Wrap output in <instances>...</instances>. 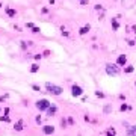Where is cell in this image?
I'll return each instance as SVG.
<instances>
[{
    "label": "cell",
    "instance_id": "obj_1",
    "mask_svg": "<svg viewBox=\"0 0 136 136\" xmlns=\"http://www.w3.org/2000/svg\"><path fill=\"white\" fill-rule=\"evenodd\" d=\"M46 88L49 89V92L53 94V95H61L62 94V88L61 86H56V85H51V83H47Z\"/></svg>",
    "mask_w": 136,
    "mask_h": 136
},
{
    "label": "cell",
    "instance_id": "obj_2",
    "mask_svg": "<svg viewBox=\"0 0 136 136\" xmlns=\"http://www.w3.org/2000/svg\"><path fill=\"white\" fill-rule=\"evenodd\" d=\"M36 107H38L39 110H47V109L50 107V101L46 100V98H42V100H39V101L36 103Z\"/></svg>",
    "mask_w": 136,
    "mask_h": 136
},
{
    "label": "cell",
    "instance_id": "obj_3",
    "mask_svg": "<svg viewBox=\"0 0 136 136\" xmlns=\"http://www.w3.org/2000/svg\"><path fill=\"white\" fill-rule=\"evenodd\" d=\"M106 71H107V74L117 76V74H118V67H117L115 64H107V65H106Z\"/></svg>",
    "mask_w": 136,
    "mask_h": 136
},
{
    "label": "cell",
    "instance_id": "obj_4",
    "mask_svg": "<svg viewBox=\"0 0 136 136\" xmlns=\"http://www.w3.org/2000/svg\"><path fill=\"white\" fill-rule=\"evenodd\" d=\"M82 92H83V89H82L80 86L74 85L73 88H71V94H73L74 97H79V95H82Z\"/></svg>",
    "mask_w": 136,
    "mask_h": 136
},
{
    "label": "cell",
    "instance_id": "obj_5",
    "mask_svg": "<svg viewBox=\"0 0 136 136\" xmlns=\"http://www.w3.org/2000/svg\"><path fill=\"white\" fill-rule=\"evenodd\" d=\"M42 130H44V133H46V135H51V133L54 132V127H53V126H44V129H42Z\"/></svg>",
    "mask_w": 136,
    "mask_h": 136
},
{
    "label": "cell",
    "instance_id": "obj_6",
    "mask_svg": "<svg viewBox=\"0 0 136 136\" xmlns=\"http://www.w3.org/2000/svg\"><path fill=\"white\" fill-rule=\"evenodd\" d=\"M121 2H122V5L127 6V8H132V6L135 5V0H121Z\"/></svg>",
    "mask_w": 136,
    "mask_h": 136
},
{
    "label": "cell",
    "instance_id": "obj_7",
    "mask_svg": "<svg viewBox=\"0 0 136 136\" xmlns=\"http://www.w3.org/2000/svg\"><path fill=\"white\" fill-rule=\"evenodd\" d=\"M127 133H129V136H135V135H136V126H132V127H129Z\"/></svg>",
    "mask_w": 136,
    "mask_h": 136
},
{
    "label": "cell",
    "instance_id": "obj_8",
    "mask_svg": "<svg viewBox=\"0 0 136 136\" xmlns=\"http://www.w3.org/2000/svg\"><path fill=\"white\" fill-rule=\"evenodd\" d=\"M126 62H127V58H126L124 54H121V56L118 58V65H124Z\"/></svg>",
    "mask_w": 136,
    "mask_h": 136
},
{
    "label": "cell",
    "instance_id": "obj_9",
    "mask_svg": "<svg viewBox=\"0 0 136 136\" xmlns=\"http://www.w3.org/2000/svg\"><path fill=\"white\" fill-rule=\"evenodd\" d=\"M56 110H58V109H56V106H54V104H53V106H50V107L47 109V112H49V115H50V117L56 114Z\"/></svg>",
    "mask_w": 136,
    "mask_h": 136
},
{
    "label": "cell",
    "instance_id": "obj_10",
    "mask_svg": "<svg viewBox=\"0 0 136 136\" xmlns=\"http://www.w3.org/2000/svg\"><path fill=\"white\" fill-rule=\"evenodd\" d=\"M15 130H18V132L23 130V122H21V121H18L17 124H15Z\"/></svg>",
    "mask_w": 136,
    "mask_h": 136
},
{
    "label": "cell",
    "instance_id": "obj_11",
    "mask_svg": "<svg viewBox=\"0 0 136 136\" xmlns=\"http://www.w3.org/2000/svg\"><path fill=\"white\" fill-rule=\"evenodd\" d=\"M6 14H8L9 17H15V11H14V9H9V8H8V9H6Z\"/></svg>",
    "mask_w": 136,
    "mask_h": 136
},
{
    "label": "cell",
    "instance_id": "obj_12",
    "mask_svg": "<svg viewBox=\"0 0 136 136\" xmlns=\"http://www.w3.org/2000/svg\"><path fill=\"white\" fill-rule=\"evenodd\" d=\"M106 135H107V136H115V135H117V132H115V129H109Z\"/></svg>",
    "mask_w": 136,
    "mask_h": 136
},
{
    "label": "cell",
    "instance_id": "obj_13",
    "mask_svg": "<svg viewBox=\"0 0 136 136\" xmlns=\"http://www.w3.org/2000/svg\"><path fill=\"white\" fill-rule=\"evenodd\" d=\"M88 30H89V26H85V27H82V29H80V35H85Z\"/></svg>",
    "mask_w": 136,
    "mask_h": 136
},
{
    "label": "cell",
    "instance_id": "obj_14",
    "mask_svg": "<svg viewBox=\"0 0 136 136\" xmlns=\"http://www.w3.org/2000/svg\"><path fill=\"white\" fill-rule=\"evenodd\" d=\"M38 70H39V67H38L36 64H33V65H32V68H30V71H32V73H36Z\"/></svg>",
    "mask_w": 136,
    "mask_h": 136
},
{
    "label": "cell",
    "instance_id": "obj_15",
    "mask_svg": "<svg viewBox=\"0 0 136 136\" xmlns=\"http://www.w3.org/2000/svg\"><path fill=\"white\" fill-rule=\"evenodd\" d=\"M133 70H135V68L132 67V65H129V67L126 68V70H124V71H126V73H132V71H133Z\"/></svg>",
    "mask_w": 136,
    "mask_h": 136
},
{
    "label": "cell",
    "instance_id": "obj_16",
    "mask_svg": "<svg viewBox=\"0 0 136 136\" xmlns=\"http://www.w3.org/2000/svg\"><path fill=\"white\" fill-rule=\"evenodd\" d=\"M114 29H115V30L118 29V21H117V20H114Z\"/></svg>",
    "mask_w": 136,
    "mask_h": 136
},
{
    "label": "cell",
    "instance_id": "obj_17",
    "mask_svg": "<svg viewBox=\"0 0 136 136\" xmlns=\"http://www.w3.org/2000/svg\"><path fill=\"white\" fill-rule=\"evenodd\" d=\"M127 109H129V106H127V104H122V106H121V110H127Z\"/></svg>",
    "mask_w": 136,
    "mask_h": 136
},
{
    "label": "cell",
    "instance_id": "obj_18",
    "mask_svg": "<svg viewBox=\"0 0 136 136\" xmlns=\"http://www.w3.org/2000/svg\"><path fill=\"white\" fill-rule=\"evenodd\" d=\"M0 119H2V121H9V117H2Z\"/></svg>",
    "mask_w": 136,
    "mask_h": 136
}]
</instances>
